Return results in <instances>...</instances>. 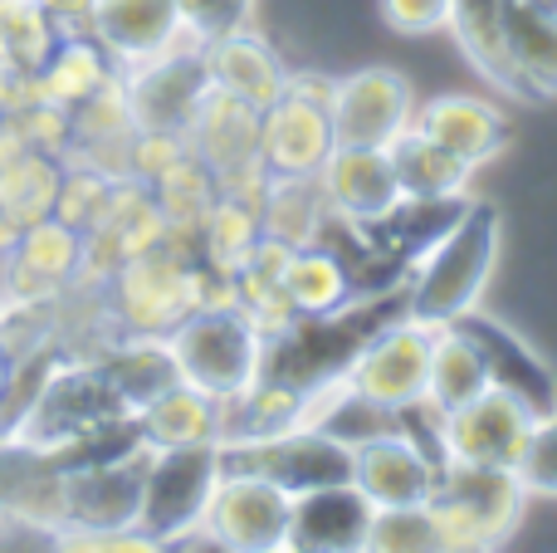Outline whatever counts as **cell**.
Wrapping results in <instances>:
<instances>
[{
    "label": "cell",
    "mask_w": 557,
    "mask_h": 553,
    "mask_svg": "<svg viewBox=\"0 0 557 553\" xmlns=\"http://www.w3.org/2000/svg\"><path fill=\"white\" fill-rule=\"evenodd\" d=\"M288 519H294V495L255 470H221L215 495L206 505L201 539L231 553H284L288 549Z\"/></svg>",
    "instance_id": "9"
},
{
    "label": "cell",
    "mask_w": 557,
    "mask_h": 553,
    "mask_svg": "<svg viewBox=\"0 0 557 553\" xmlns=\"http://www.w3.org/2000/svg\"><path fill=\"white\" fill-rule=\"evenodd\" d=\"M504 94L548 103L557 98V20L529 0H509V29H504Z\"/></svg>",
    "instance_id": "24"
},
{
    "label": "cell",
    "mask_w": 557,
    "mask_h": 553,
    "mask_svg": "<svg viewBox=\"0 0 557 553\" xmlns=\"http://www.w3.org/2000/svg\"><path fill=\"white\" fill-rule=\"evenodd\" d=\"M221 470H225L221 446L147 451L137 529H143L157 549H172V544H186V539H201L206 505H211V495H215Z\"/></svg>",
    "instance_id": "6"
},
{
    "label": "cell",
    "mask_w": 557,
    "mask_h": 553,
    "mask_svg": "<svg viewBox=\"0 0 557 553\" xmlns=\"http://www.w3.org/2000/svg\"><path fill=\"white\" fill-rule=\"evenodd\" d=\"M84 274V235L69 231L59 216L35 221L15 235L5 255V294L15 299H59Z\"/></svg>",
    "instance_id": "19"
},
{
    "label": "cell",
    "mask_w": 557,
    "mask_h": 553,
    "mask_svg": "<svg viewBox=\"0 0 557 553\" xmlns=\"http://www.w3.org/2000/svg\"><path fill=\"white\" fill-rule=\"evenodd\" d=\"M284 294H288V304H294L298 319H327V314L357 304V280H352L347 260L333 250V245L313 241V245L288 250Z\"/></svg>",
    "instance_id": "28"
},
{
    "label": "cell",
    "mask_w": 557,
    "mask_h": 553,
    "mask_svg": "<svg viewBox=\"0 0 557 553\" xmlns=\"http://www.w3.org/2000/svg\"><path fill=\"white\" fill-rule=\"evenodd\" d=\"M123 94L127 113H133L137 133H186L196 118L201 98L211 94V74H206V54L196 39L166 49V54L147 59V64L123 69Z\"/></svg>",
    "instance_id": "11"
},
{
    "label": "cell",
    "mask_w": 557,
    "mask_h": 553,
    "mask_svg": "<svg viewBox=\"0 0 557 553\" xmlns=\"http://www.w3.org/2000/svg\"><path fill=\"white\" fill-rule=\"evenodd\" d=\"M333 147V118L318 98L284 88L260 113V162L270 176H318Z\"/></svg>",
    "instance_id": "16"
},
{
    "label": "cell",
    "mask_w": 557,
    "mask_h": 553,
    "mask_svg": "<svg viewBox=\"0 0 557 553\" xmlns=\"http://www.w3.org/2000/svg\"><path fill=\"white\" fill-rule=\"evenodd\" d=\"M529 5H539L543 15H553V20H557V0H529Z\"/></svg>",
    "instance_id": "42"
},
{
    "label": "cell",
    "mask_w": 557,
    "mask_h": 553,
    "mask_svg": "<svg viewBox=\"0 0 557 553\" xmlns=\"http://www.w3.org/2000/svg\"><path fill=\"white\" fill-rule=\"evenodd\" d=\"M182 143H186V152L215 176L221 192L264 196L270 172H264V162H260V108L211 88V94L201 98V108H196V118L186 123Z\"/></svg>",
    "instance_id": "8"
},
{
    "label": "cell",
    "mask_w": 557,
    "mask_h": 553,
    "mask_svg": "<svg viewBox=\"0 0 557 553\" xmlns=\"http://www.w3.org/2000/svg\"><path fill=\"white\" fill-rule=\"evenodd\" d=\"M264 225H260V196L221 192L215 206L206 211L201 231H196V260L215 274H240L250 255L260 250Z\"/></svg>",
    "instance_id": "30"
},
{
    "label": "cell",
    "mask_w": 557,
    "mask_h": 553,
    "mask_svg": "<svg viewBox=\"0 0 557 553\" xmlns=\"http://www.w3.org/2000/svg\"><path fill=\"white\" fill-rule=\"evenodd\" d=\"M127 417H133V407L113 388L103 362L59 358L54 372L45 378V388L35 392V402L0 437V451H25V456L54 460L74 446H88L94 437H103L108 427H117Z\"/></svg>",
    "instance_id": "1"
},
{
    "label": "cell",
    "mask_w": 557,
    "mask_h": 553,
    "mask_svg": "<svg viewBox=\"0 0 557 553\" xmlns=\"http://www.w3.org/2000/svg\"><path fill=\"white\" fill-rule=\"evenodd\" d=\"M137 431H143V441L152 451L221 446V402L176 378L172 388H162L143 411H137Z\"/></svg>",
    "instance_id": "26"
},
{
    "label": "cell",
    "mask_w": 557,
    "mask_h": 553,
    "mask_svg": "<svg viewBox=\"0 0 557 553\" xmlns=\"http://www.w3.org/2000/svg\"><path fill=\"white\" fill-rule=\"evenodd\" d=\"M445 549H499L513 539L529 505L513 466H460L441 460L435 495L425 500Z\"/></svg>",
    "instance_id": "5"
},
{
    "label": "cell",
    "mask_w": 557,
    "mask_h": 553,
    "mask_svg": "<svg viewBox=\"0 0 557 553\" xmlns=\"http://www.w3.org/2000/svg\"><path fill=\"white\" fill-rule=\"evenodd\" d=\"M490 388V372H484V358L474 353V343L465 339L455 323L435 329L431 339V368H425V411L445 417V411L474 402Z\"/></svg>",
    "instance_id": "32"
},
{
    "label": "cell",
    "mask_w": 557,
    "mask_h": 553,
    "mask_svg": "<svg viewBox=\"0 0 557 553\" xmlns=\"http://www.w3.org/2000/svg\"><path fill=\"white\" fill-rule=\"evenodd\" d=\"M221 460L231 470H255V476L274 480L288 495L352 480V446L327 437L323 427H294L284 437L250 441V446H221Z\"/></svg>",
    "instance_id": "12"
},
{
    "label": "cell",
    "mask_w": 557,
    "mask_h": 553,
    "mask_svg": "<svg viewBox=\"0 0 557 553\" xmlns=\"http://www.w3.org/2000/svg\"><path fill=\"white\" fill-rule=\"evenodd\" d=\"M147 192H152L157 211H162L166 235H176V241H191V245H196V231H201L206 211L215 206L221 186H215V176L206 172V167L196 162L191 152H182L162 176H152V182H147Z\"/></svg>",
    "instance_id": "33"
},
{
    "label": "cell",
    "mask_w": 557,
    "mask_h": 553,
    "mask_svg": "<svg viewBox=\"0 0 557 553\" xmlns=\"http://www.w3.org/2000/svg\"><path fill=\"white\" fill-rule=\"evenodd\" d=\"M264 339L240 309H191L172 333L166 353L176 362V378L201 388L206 397L231 402L264 378Z\"/></svg>",
    "instance_id": "4"
},
{
    "label": "cell",
    "mask_w": 557,
    "mask_h": 553,
    "mask_svg": "<svg viewBox=\"0 0 557 553\" xmlns=\"http://www.w3.org/2000/svg\"><path fill=\"white\" fill-rule=\"evenodd\" d=\"M98 362H103V372L113 378V388L123 392V402L133 407V417L157 392L176 382V362H172V353H166V339H147V333H123Z\"/></svg>",
    "instance_id": "34"
},
{
    "label": "cell",
    "mask_w": 557,
    "mask_h": 553,
    "mask_svg": "<svg viewBox=\"0 0 557 553\" xmlns=\"http://www.w3.org/2000/svg\"><path fill=\"white\" fill-rule=\"evenodd\" d=\"M201 54H206L211 88H221V94L260 108V113L288 88V64L278 59V49L270 45V39L255 35L250 25L235 29V35L211 39V45H201Z\"/></svg>",
    "instance_id": "22"
},
{
    "label": "cell",
    "mask_w": 557,
    "mask_h": 553,
    "mask_svg": "<svg viewBox=\"0 0 557 553\" xmlns=\"http://www.w3.org/2000/svg\"><path fill=\"white\" fill-rule=\"evenodd\" d=\"M84 29L108 49L117 69L147 64V59L191 39L182 29L176 0H88Z\"/></svg>",
    "instance_id": "18"
},
{
    "label": "cell",
    "mask_w": 557,
    "mask_h": 553,
    "mask_svg": "<svg viewBox=\"0 0 557 553\" xmlns=\"http://www.w3.org/2000/svg\"><path fill=\"white\" fill-rule=\"evenodd\" d=\"M513 476L529 490V500H557V407L533 417L519 460H513Z\"/></svg>",
    "instance_id": "38"
},
{
    "label": "cell",
    "mask_w": 557,
    "mask_h": 553,
    "mask_svg": "<svg viewBox=\"0 0 557 553\" xmlns=\"http://www.w3.org/2000/svg\"><path fill=\"white\" fill-rule=\"evenodd\" d=\"M441 480V456L416 431H386L352 446V486L372 509L425 505Z\"/></svg>",
    "instance_id": "15"
},
{
    "label": "cell",
    "mask_w": 557,
    "mask_h": 553,
    "mask_svg": "<svg viewBox=\"0 0 557 553\" xmlns=\"http://www.w3.org/2000/svg\"><path fill=\"white\" fill-rule=\"evenodd\" d=\"M455 329H460L465 339L474 343V353L484 358L490 388L509 392V397L523 402L533 417H543V411L557 407V378H553L548 368H543L539 358H533L529 343L513 339V333L504 329L499 319H484L480 309H470L465 319H455Z\"/></svg>",
    "instance_id": "20"
},
{
    "label": "cell",
    "mask_w": 557,
    "mask_h": 553,
    "mask_svg": "<svg viewBox=\"0 0 557 553\" xmlns=\"http://www.w3.org/2000/svg\"><path fill=\"white\" fill-rule=\"evenodd\" d=\"M113 78H117V64L108 59V49L88 29H64L54 39V49L45 54V64L29 74V84H35L39 103H54L64 113H74L78 103H88Z\"/></svg>",
    "instance_id": "25"
},
{
    "label": "cell",
    "mask_w": 557,
    "mask_h": 553,
    "mask_svg": "<svg viewBox=\"0 0 557 553\" xmlns=\"http://www.w3.org/2000/svg\"><path fill=\"white\" fill-rule=\"evenodd\" d=\"M64 182V157L45 147H20L0 162V221L10 231H25L35 221H49Z\"/></svg>",
    "instance_id": "29"
},
{
    "label": "cell",
    "mask_w": 557,
    "mask_h": 553,
    "mask_svg": "<svg viewBox=\"0 0 557 553\" xmlns=\"http://www.w3.org/2000/svg\"><path fill=\"white\" fill-rule=\"evenodd\" d=\"M494 260H499V211L470 196L460 221L416 260V274L406 284V319L425 323V329L465 319L480 304Z\"/></svg>",
    "instance_id": "2"
},
{
    "label": "cell",
    "mask_w": 557,
    "mask_h": 553,
    "mask_svg": "<svg viewBox=\"0 0 557 553\" xmlns=\"http://www.w3.org/2000/svg\"><path fill=\"white\" fill-rule=\"evenodd\" d=\"M327 118H333L337 143L392 147L416 123V94L406 84V74H396L386 64H367L352 69V74H337Z\"/></svg>",
    "instance_id": "13"
},
{
    "label": "cell",
    "mask_w": 557,
    "mask_h": 553,
    "mask_svg": "<svg viewBox=\"0 0 557 553\" xmlns=\"http://www.w3.org/2000/svg\"><path fill=\"white\" fill-rule=\"evenodd\" d=\"M367 519L372 505L357 495L352 480L318 486L308 495H294V519H288V549L298 553H352L367 544Z\"/></svg>",
    "instance_id": "23"
},
{
    "label": "cell",
    "mask_w": 557,
    "mask_h": 553,
    "mask_svg": "<svg viewBox=\"0 0 557 553\" xmlns=\"http://www.w3.org/2000/svg\"><path fill=\"white\" fill-rule=\"evenodd\" d=\"M392 167H396V182H401L406 201H465L474 182V167L460 162L455 152H445L435 137H425L421 127H406L392 147Z\"/></svg>",
    "instance_id": "27"
},
{
    "label": "cell",
    "mask_w": 557,
    "mask_h": 553,
    "mask_svg": "<svg viewBox=\"0 0 557 553\" xmlns=\"http://www.w3.org/2000/svg\"><path fill=\"white\" fill-rule=\"evenodd\" d=\"M504 29H509V0H450V35L474 69L504 88Z\"/></svg>",
    "instance_id": "35"
},
{
    "label": "cell",
    "mask_w": 557,
    "mask_h": 553,
    "mask_svg": "<svg viewBox=\"0 0 557 553\" xmlns=\"http://www.w3.org/2000/svg\"><path fill=\"white\" fill-rule=\"evenodd\" d=\"M10 368H15V362H10V353L0 348V397H5V388H10Z\"/></svg>",
    "instance_id": "41"
},
{
    "label": "cell",
    "mask_w": 557,
    "mask_h": 553,
    "mask_svg": "<svg viewBox=\"0 0 557 553\" xmlns=\"http://www.w3.org/2000/svg\"><path fill=\"white\" fill-rule=\"evenodd\" d=\"M376 15L392 35L425 39L450 29V0H376Z\"/></svg>",
    "instance_id": "40"
},
{
    "label": "cell",
    "mask_w": 557,
    "mask_h": 553,
    "mask_svg": "<svg viewBox=\"0 0 557 553\" xmlns=\"http://www.w3.org/2000/svg\"><path fill=\"white\" fill-rule=\"evenodd\" d=\"M108 309H113L117 333H147L166 339L191 309L206 304V265L196 260L191 241L166 235L162 245L133 255L103 280Z\"/></svg>",
    "instance_id": "3"
},
{
    "label": "cell",
    "mask_w": 557,
    "mask_h": 553,
    "mask_svg": "<svg viewBox=\"0 0 557 553\" xmlns=\"http://www.w3.org/2000/svg\"><path fill=\"white\" fill-rule=\"evenodd\" d=\"M416 127L425 137H435L445 152H455L460 162H470L474 172L484 162H494L504 152V143H509L504 108L474 94H435L425 103H416Z\"/></svg>",
    "instance_id": "21"
},
{
    "label": "cell",
    "mask_w": 557,
    "mask_h": 553,
    "mask_svg": "<svg viewBox=\"0 0 557 553\" xmlns=\"http://www.w3.org/2000/svg\"><path fill=\"white\" fill-rule=\"evenodd\" d=\"M147 441L123 456L84 460V466L54 470V534H123L137 529L147 476ZM54 544V539H49Z\"/></svg>",
    "instance_id": "7"
},
{
    "label": "cell",
    "mask_w": 557,
    "mask_h": 553,
    "mask_svg": "<svg viewBox=\"0 0 557 553\" xmlns=\"http://www.w3.org/2000/svg\"><path fill=\"white\" fill-rule=\"evenodd\" d=\"M327 221H333V206H327L318 176H270V182H264L260 225L270 241L298 250V245L323 241Z\"/></svg>",
    "instance_id": "31"
},
{
    "label": "cell",
    "mask_w": 557,
    "mask_h": 553,
    "mask_svg": "<svg viewBox=\"0 0 557 553\" xmlns=\"http://www.w3.org/2000/svg\"><path fill=\"white\" fill-rule=\"evenodd\" d=\"M529 427L533 411L523 402L499 388H484L474 402L435 417V456L460 460V466H513Z\"/></svg>",
    "instance_id": "14"
},
{
    "label": "cell",
    "mask_w": 557,
    "mask_h": 553,
    "mask_svg": "<svg viewBox=\"0 0 557 553\" xmlns=\"http://www.w3.org/2000/svg\"><path fill=\"white\" fill-rule=\"evenodd\" d=\"M123 176H108L98 167H84V162H64V182H59V201H54V216L69 225V231L88 235L98 221H103L108 201H113V186Z\"/></svg>",
    "instance_id": "37"
},
{
    "label": "cell",
    "mask_w": 557,
    "mask_h": 553,
    "mask_svg": "<svg viewBox=\"0 0 557 553\" xmlns=\"http://www.w3.org/2000/svg\"><path fill=\"white\" fill-rule=\"evenodd\" d=\"M318 182H323V196H327V206H333V216L347 225H376L382 216H392L396 206L406 201L386 147L337 143L333 152H327Z\"/></svg>",
    "instance_id": "17"
},
{
    "label": "cell",
    "mask_w": 557,
    "mask_h": 553,
    "mask_svg": "<svg viewBox=\"0 0 557 553\" xmlns=\"http://www.w3.org/2000/svg\"><path fill=\"white\" fill-rule=\"evenodd\" d=\"M176 15H182V29L196 45H211V39L250 25L255 0H176Z\"/></svg>",
    "instance_id": "39"
},
{
    "label": "cell",
    "mask_w": 557,
    "mask_h": 553,
    "mask_svg": "<svg viewBox=\"0 0 557 553\" xmlns=\"http://www.w3.org/2000/svg\"><path fill=\"white\" fill-rule=\"evenodd\" d=\"M431 339H435V329L396 314L392 323H382V329L362 343V353H357L352 368L343 372V382L357 397L376 402V407H386V411H416L425 402Z\"/></svg>",
    "instance_id": "10"
},
{
    "label": "cell",
    "mask_w": 557,
    "mask_h": 553,
    "mask_svg": "<svg viewBox=\"0 0 557 553\" xmlns=\"http://www.w3.org/2000/svg\"><path fill=\"white\" fill-rule=\"evenodd\" d=\"M367 553H441V529H435L431 505H392L372 509L367 519Z\"/></svg>",
    "instance_id": "36"
}]
</instances>
